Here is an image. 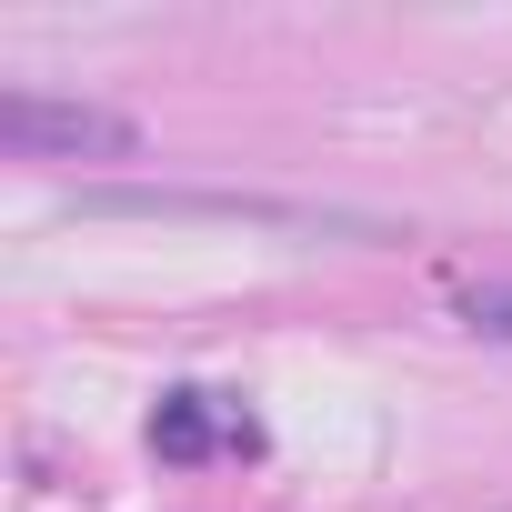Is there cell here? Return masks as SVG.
Returning a JSON list of instances; mask_svg holds the SVG:
<instances>
[{
    "label": "cell",
    "instance_id": "cell-1",
    "mask_svg": "<svg viewBox=\"0 0 512 512\" xmlns=\"http://www.w3.org/2000/svg\"><path fill=\"white\" fill-rule=\"evenodd\" d=\"M0 141L21 161H131L141 131L101 101H51V91H0Z\"/></svg>",
    "mask_w": 512,
    "mask_h": 512
},
{
    "label": "cell",
    "instance_id": "cell-2",
    "mask_svg": "<svg viewBox=\"0 0 512 512\" xmlns=\"http://www.w3.org/2000/svg\"><path fill=\"white\" fill-rule=\"evenodd\" d=\"M151 452L161 462H211V452H262V422H251L241 402H221V392H161V412H151Z\"/></svg>",
    "mask_w": 512,
    "mask_h": 512
},
{
    "label": "cell",
    "instance_id": "cell-3",
    "mask_svg": "<svg viewBox=\"0 0 512 512\" xmlns=\"http://www.w3.org/2000/svg\"><path fill=\"white\" fill-rule=\"evenodd\" d=\"M452 312H462V332L512 342V282H462V292H452Z\"/></svg>",
    "mask_w": 512,
    "mask_h": 512
}]
</instances>
